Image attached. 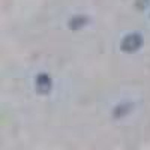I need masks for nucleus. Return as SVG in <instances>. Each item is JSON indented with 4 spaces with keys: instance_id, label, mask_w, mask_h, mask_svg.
<instances>
[{
    "instance_id": "1",
    "label": "nucleus",
    "mask_w": 150,
    "mask_h": 150,
    "mask_svg": "<svg viewBox=\"0 0 150 150\" xmlns=\"http://www.w3.org/2000/svg\"><path fill=\"white\" fill-rule=\"evenodd\" d=\"M143 45V36L141 33H129L123 38V41L120 44V48H122V51L125 53H135V51H138V50L141 48Z\"/></svg>"
},
{
    "instance_id": "2",
    "label": "nucleus",
    "mask_w": 150,
    "mask_h": 150,
    "mask_svg": "<svg viewBox=\"0 0 150 150\" xmlns=\"http://www.w3.org/2000/svg\"><path fill=\"white\" fill-rule=\"evenodd\" d=\"M51 78L48 77L47 74H41L39 77L36 78V90L39 92L41 95H47L51 90Z\"/></svg>"
}]
</instances>
